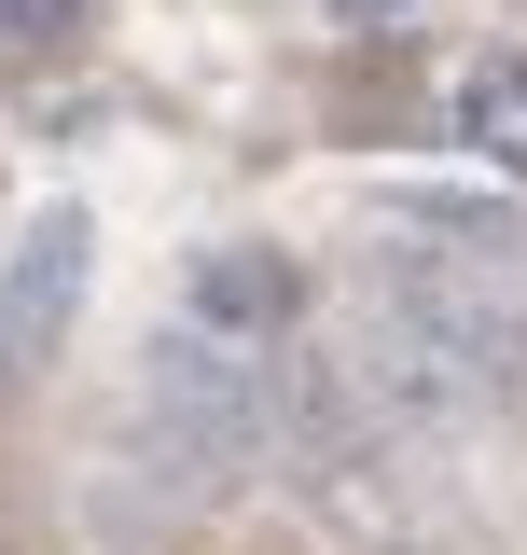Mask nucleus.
Listing matches in <instances>:
<instances>
[{"label":"nucleus","mask_w":527,"mask_h":555,"mask_svg":"<svg viewBox=\"0 0 527 555\" xmlns=\"http://www.w3.org/2000/svg\"><path fill=\"white\" fill-rule=\"evenodd\" d=\"M139 403H153V430H167L195 473L278 459V361L236 347V334H208V320H181V334L139 347Z\"/></svg>","instance_id":"1"},{"label":"nucleus","mask_w":527,"mask_h":555,"mask_svg":"<svg viewBox=\"0 0 527 555\" xmlns=\"http://www.w3.org/2000/svg\"><path fill=\"white\" fill-rule=\"evenodd\" d=\"M83 250H98L83 208H56V222L14 250V278H0V334H14V347H56V334H69V306H83Z\"/></svg>","instance_id":"2"},{"label":"nucleus","mask_w":527,"mask_h":555,"mask_svg":"<svg viewBox=\"0 0 527 555\" xmlns=\"http://www.w3.org/2000/svg\"><path fill=\"white\" fill-rule=\"evenodd\" d=\"M292 306H306V278L278 264V250H208V264H195V320H208V334H236V347H278V334H292Z\"/></svg>","instance_id":"3"},{"label":"nucleus","mask_w":527,"mask_h":555,"mask_svg":"<svg viewBox=\"0 0 527 555\" xmlns=\"http://www.w3.org/2000/svg\"><path fill=\"white\" fill-rule=\"evenodd\" d=\"M459 126H472V153L500 167V181H527V56H486L459 83Z\"/></svg>","instance_id":"4"},{"label":"nucleus","mask_w":527,"mask_h":555,"mask_svg":"<svg viewBox=\"0 0 527 555\" xmlns=\"http://www.w3.org/2000/svg\"><path fill=\"white\" fill-rule=\"evenodd\" d=\"M0 28H14V42H69V28H83V0H0Z\"/></svg>","instance_id":"5"},{"label":"nucleus","mask_w":527,"mask_h":555,"mask_svg":"<svg viewBox=\"0 0 527 555\" xmlns=\"http://www.w3.org/2000/svg\"><path fill=\"white\" fill-rule=\"evenodd\" d=\"M375 14H389V28H402V14H416V0H347V28H375Z\"/></svg>","instance_id":"6"}]
</instances>
